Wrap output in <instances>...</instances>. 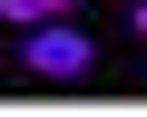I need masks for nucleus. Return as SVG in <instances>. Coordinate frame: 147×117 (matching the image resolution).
<instances>
[{
  "label": "nucleus",
  "instance_id": "7ed1b4c3",
  "mask_svg": "<svg viewBox=\"0 0 147 117\" xmlns=\"http://www.w3.org/2000/svg\"><path fill=\"white\" fill-rule=\"evenodd\" d=\"M127 29H137V39H147V0H127Z\"/></svg>",
  "mask_w": 147,
  "mask_h": 117
},
{
  "label": "nucleus",
  "instance_id": "f03ea898",
  "mask_svg": "<svg viewBox=\"0 0 147 117\" xmlns=\"http://www.w3.org/2000/svg\"><path fill=\"white\" fill-rule=\"evenodd\" d=\"M69 10H79V0H0L10 29H30V20H69Z\"/></svg>",
  "mask_w": 147,
  "mask_h": 117
},
{
  "label": "nucleus",
  "instance_id": "f257e3e1",
  "mask_svg": "<svg viewBox=\"0 0 147 117\" xmlns=\"http://www.w3.org/2000/svg\"><path fill=\"white\" fill-rule=\"evenodd\" d=\"M20 68L30 78H88L98 68V39L88 29H59V20H30L20 29Z\"/></svg>",
  "mask_w": 147,
  "mask_h": 117
}]
</instances>
